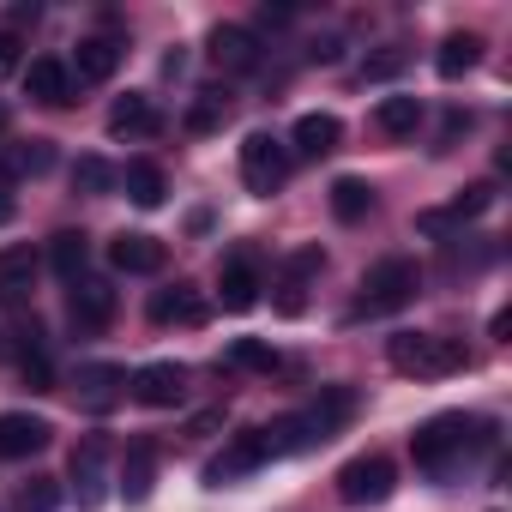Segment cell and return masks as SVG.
Here are the masks:
<instances>
[{
  "mask_svg": "<svg viewBox=\"0 0 512 512\" xmlns=\"http://www.w3.org/2000/svg\"><path fill=\"white\" fill-rule=\"evenodd\" d=\"M350 416H356V392H350V386H320V398H314L308 410L278 416V422L260 428V434H266L272 458H290V452H308V446H326L332 434H344Z\"/></svg>",
  "mask_w": 512,
  "mask_h": 512,
  "instance_id": "1",
  "label": "cell"
},
{
  "mask_svg": "<svg viewBox=\"0 0 512 512\" xmlns=\"http://www.w3.org/2000/svg\"><path fill=\"white\" fill-rule=\"evenodd\" d=\"M476 446H494V422H476L464 410H446V416H428L416 434H410V452H416V470L428 476H446L464 452Z\"/></svg>",
  "mask_w": 512,
  "mask_h": 512,
  "instance_id": "2",
  "label": "cell"
},
{
  "mask_svg": "<svg viewBox=\"0 0 512 512\" xmlns=\"http://www.w3.org/2000/svg\"><path fill=\"white\" fill-rule=\"evenodd\" d=\"M386 362L404 380H446V374H458L470 362V350L458 338H446V332H398L386 344Z\"/></svg>",
  "mask_w": 512,
  "mask_h": 512,
  "instance_id": "3",
  "label": "cell"
},
{
  "mask_svg": "<svg viewBox=\"0 0 512 512\" xmlns=\"http://www.w3.org/2000/svg\"><path fill=\"white\" fill-rule=\"evenodd\" d=\"M416 290H422V266L410 260V253H392V260H380V266L362 278V296H356L350 320L398 314V308H410V302H416Z\"/></svg>",
  "mask_w": 512,
  "mask_h": 512,
  "instance_id": "4",
  "label": "cell"
},
{
  "mask_svg": "<svg viewBox=\"0 0 512 512\" xmlns=\"http://www.w3.org/2000/svg\"><path fill=\"white\" fill-rule=\"evenodd\" d=\"M392 488H398V470H392L386 452H362L338 470V500L344 506H380V500H392Z\"/></svg>",
  "mask_w": 512,
  "mask_h": 512,
  "instance_id": "5",
  "label": "cell"
},
{
  "mask_svg": "<svg viewBox=\"0 0 512 512\" xmlns=\"http://www.w3.org/2000/svg\"><path fill=\"white\" fill-rule=\"evenodd\" d=\"M241 181H247V193L272 199V193L290 181V151H284V139L247 133V139H241Z\"/></svg>",
  "mask_w": 512,
  "mask_h": 512,
  "instance_id": "6",
  "label": "cell"
},
{
  "mask_svg": "<svg viewBox=\"0 0 512 512\" xmlns=\"http://www.w3.org/2000/svg\"><path fill=\"white\" fill-rule=\"evenodd\" d=\"M187 380H193V374H187L181 362H145V368L127 380V392H133L145 410H175V404L187 398Z\"/></svg>",
  "mask_w": 512,
  "mask_h": 512,
  "instance_id": "7",
  "label": "cell"
},
{
  "mask_svg": "<svg viewBox=\"0 0 512 512\" xmlns=\"http://www.w3.org/2000/svg\"><path fill=\"white\" fill-rule=\"evenodd\" d=\"M266 458H272L266 434H260V428H241V434H235V440L205 464V482H211V488H223V482H235V476H247V470H260Z\"/></svg>",
  "mask_w": 512,
  "mask_h": 512,
  "instance_id": "8",
  "label": "cell"
},
{
  "mask_svg": "<svg viewBox=\"0 0 512 512\" xmlns=\"http://www.w3.org/2000/svg\"><path fill=\"white\" fill-rule=\"evenodd\" d=\"M67 314H73L79 332H103V326L115 320V284L85 272V278L73 284V296H67Z\"/></svg>",
  "mask_w": 512,
  "mask_h": 512,
  "instance_id": "9",
  "label": "cell"
},
{
  "mask_svg": "<svg viewBox=\"0 0 512 512\" xmlns=\"http://www.w3.org/2000/svg\"><path fill=\"white\" fill-rule=\"evenodd\" d=\"M163 241L157 235H139V229H121L115 241H109V266L115 272H127V278H151V272H163Z\"/></svg>",
  "mask_w": 512,
  "mask_h": 512,
  "instance_id": "10",
  "label": "cell"
},
{
  "mask_svg": "<svg viewBox=\"0 0 512 512\" xmlns=\"http://www.w3.org/2000/svg\"><path fill=\"white\" fill-rule=\"evenodd\" d=\"M55 440V428L31 410H7L0 416V458H37L43 446Z\"/></svg>",
  "mask_w": 512,
  "mask_h": 512,
  "instance_id": "11",
  "label": "cell"
},
{
  "mask_svg": "<svg viewBox=\"0 0 512 512\" xmlns=\"http://www.w3.org/2000/svg\"><path fill=\"white\" fill-rule=\"evenodd\" d=\"M488 205H494V181H476V187H464V193H458L446 211H422V217H416V229H428V235H446L452 223H470V217H482Z\"/></svg>",
  "mask_w": 512,
  "mask_h": 512,
  "instance_id": "12",
  "label": "cell"
},
{
  "mask_svg": "<svg viewBox=\"0 0 512 512\" xmlns=\"http://www.w3.org/2000/svg\"><path fill=\"white\" fill-rule=\"evenodd\" d=\"M211 61L223 73H253V67H260V43H253L247 25H217L211 31Z\"/></svg>",
  "mask_w": 512,
  "mask_h": 512,
  "instance_id": "13",
  "label": "cell"
},
{
  "mask_svg": "<svg viewBox=\"0 0 512 512\" xmlns=\"http://www.w3.org/2000/svg\"><path fill=\"white\" fill-rule=\"evenodd\" d=\"M121 55H127V49H121L115 37H85L67 73H73L79 85H103V79H115V67H121Z\"/></svg>",
  "mask_w": 512,
  "mask_h": 512,
  "instance_id": "14",
  "label": "cell"
},
{
  "mask_svg": "<svg viewBox=\"0 0 512 512\" xmlns=\"http://www.w3.org/2000/svg\"><path fill=\"white\" fill-rule=\"evenodd\" d=\"M25 91H31L37 103H49V109H67V103H73V73H67V61H55V55L31 61V67H25Z\"/></svg>",
  "mask_w": 512,
  "mask_h": 512,
  "instance_id": "15",
  "label": "cell"
},
{
  "mask_svg": "<svg viewBox=\"0 0 512 512\" xmlns=\"http://www.w3.org/2000/svg\"><path fill=\"white\" fill-rule=\"evenodd\" d=\"M151 482H157V440H133L121 458V500L127 506L151 500Z\"/></svg>",
  "mask_w": 512,
  "mask_h": 512,
  "instance_id": "16",
  "label": "cell"
},
{
  "mask_svg": "<svg viewBox=\"0 0 512 512\" xmlns=\"http://www.w3.org/2000/svg\"><path fill=\"white\" fill-rule=\"evenodd\" d=\"M121 392H127V368H121V362H85V368H79V398H85V410H109Z\"/></svg>",
  "mask_w": 512,
  "mask_h": 512,
  "instance_id": "17",
  "label": "cell"
},
{
  "mask_svg": "<svg viewBox=\"0 0 512 512\" xmlns=\"http://www.w3.org/2000/svg\"><path fill=\"white\" fill-rule=\"evenodd\" d=\"M37 284V253L31 247H0V302L19 308Z\"/></svg>",
  "mask_w": 512,
  "mask_h": 512,
  "instance_id": "18",
  "label": "cell"
},
{
  "mask_svg": "<svg viewBox=\"0 0 512 512\" xmlns=\"http://www.w3.org/2000/svg\"><path fill=\"white\" fill-rule=\"evenodd\" d=\"M217 302H223L229 314H247L253 302H260V272H253V260H247V253L223 266V278H217Z\"/></svg>",
  "mask_w": 512,
  "mask_h": 512,
  "instance_id": "19",
  "label": "cell"
},
{
  "mask_svg": "<svg viewBox=\"0 0 512 512\" xmlns=\"http://www.w3.org/2000/svg\"><path fill=\"white\" fill-rule=\"evenodd\" d=\"M157 127H163V115H157V103L139 97V91H127V97L109 109V133H115V139H145V133H157Z\"/></svg>",
  "mask_w": 512,
  "mask_h": 512,
  "instance_id": "20",
  "label": "cell"
},
{
  "mask_svg": "<svg viewBox=\"0 0 512 512\" xmlns=\"http://www.w3.org/2000/svg\"><path fill=\"white\" fill-rule=\"evenodd\" d=\"M103 458H109L103 440H85V446L73 452V488H79V506H97V500H103Z\"/></svg>",
  "mask_w": 512,
  "mask_h": 512,
  "instance_id": "21",
  "label": "cell"
},
{
  "mask_svg": "<svg viewBox=\"0 0 512 512\" xmlns=\"http://www.w3.org/2000/svg\"><path fill=\"white\" fill-rule=\"evenodd\" d=\"M85 260H91V235H85V229H61V235L49 241V266H55L67 284L85 278Z\"/></svg>",
  "mask_w": 512,
  "mask_h": 512,
  "instance_id": "22",
  "label": "cell"
},
{
  "mask_svg": "<svg viewBox=\"0 0 512 512\" xmlns=\"http://www.w3.org/2000/svg\"><path fill=\"white\" fill-rule=\"evenodd\" d=\"M476 61H482V37H476V31H452V37L440 43V55H434V73H440V79H464Z\"/></svg>",
  "mask_w": 512,
  "mask_h": 512,
  "instance_id": "23",
  "label": "cell"
},
{
  "mask_svg": "<svg viewBox=\"0 0 512 512\" xmlns=\"http://www.w3.org/2000/svg\"><path fill=\"white\" fill-rule=\"evenodd\" d=\"M338 139H344V121L338 115H302L296 121V151L302 157H332Z\"/></svg>",
  "mask_w": 512,
  "mask_h": 512,
  "instance_id": "24",
  "label": "cell"
},
{
  "mask_svg": "<svg viewBox=\"0 0 512 512\" xmlns=\"http://www.w3.org/2000/svg\"><path fill=\"white\" fill-rule=\"evenodd\" d=\"M151 320H157V326H199V320H205V302H199L187 284H175V290L151 296Z\"/></svg>",
  "mask_w": 512,
  "mask_h": 512,
  "instance_id": "25",
  "label": "cell"
},
{
  "mask_svg": "<svg viewBox=\"0 0 512 512\" xmlns=\"http://www.w3.org/2000/svg\"><path fill=\"white\" fill-rule=\"evenodd\" d=\"M368 211H374V187L362 175H338L332 181V217L338 223H362Z\"/></svg>",
  "mask_w": 512,
  "mask_h": 512,
  "instance_id": "26",
  "label": "cell"
},
{
  "mask_svg": "<svg viewBox=\"0 0 512 512\" xmlns=\"http://www.w3.org/2000/svg\"><path fill=\"white\" fill-rule=\"evenodd\" d=\"M374 127H380L386 139H410V133L422 127V103H416V97H380Z\"/></svg>",
  "mask_w": 512,
  "mask_h": 512,
  "instance_id": "27",
  "label": "cell"
},
{
  "mask_svg": "<svg viewBox=\"0 0 512 512\" xmlns=\"http://www.w3.org/2000/svg\"><path fill=\"white\" fill-rule=\"evenodd\" d=\"M121 187H127V199H133V205H145V211H151V205H163V193H169V181H163V169H157V163H127V169H121Z\"/></svg>",
  "mask_w": 512,
  "mask_h": 512,
  "instance_id": "28",
  "label": "cell"
},
{
  "mask_svg": "<svg viewBox=\"0 0 512 512\" xmlns=\"http://www.w3.org/2000/svg\"><path fill=\"white\" fill-rule=\"evenodd\" d=\"M223 362L241 368V374H272V368H278V350L260 344V338H235V344L223 350Z\"/></svg>",
  "mask_w": 512,
  "mask_h": 512,
  "instance_id": "29",
  "label": "cell"
},
{
  "mask_svg": "<svg viewBox=\"0 0 512 512\" xmlns=\"http://www.w3.org/2000/svg\"><path fill=\"white\" fill-rule=\"evenodd\" d=\"M0 169H7V175H49L55 169V145L49 139H31V145H19V151L0 157Z\"/></svg>",
  "mask_w": 512,
  "mask_h": 512,
  "instance_id": "30",
  "label": "cell"
},
{
  "mask_svg": "<svg viewBox=\"0 0 512 512\" xmlns=\"http://www.w3.org/2000/svg\"><path fill=\"white\" fill-rule=\"evenodd\" d=\"M115 181H121V169H109L103 157H79V163H73V187H79V193H109Z\"/></svg>",
  "mask_w": 512,
  "mask_h": 512,
  "instance_id": "31",
  "label": "cell"
},
{
  "mask_svg": "<svg viewBox=\"0 0 512 512\" xmlns=\"http://www.w3.org/2000/svg\"><path fill=\"white\" fill-rule=\"evenodd\" d=\"M61 506V482L55 476H31L25 488H19V506L13 512H55Z\"/></svg>",
  "mask_w": 512,
  "mask_h": 512,
  "instance_id": "32",
  "label": "cell"
},
{
  "mask_svg": "<svg viewBox=\"0 0 512 512\" xmlns=\"http://www.w3.org/2000/svg\"><path fill=\"white\" fill-rule=\"evenodd\" d=\"M223 115H229V103L217 91H205V103L187 109V133H211V127H223Z\"/></svg>",
  "mask_w": 512,
  "mask_h": 512,
  "instance_id": "33",
  "label": "cell"
},
{
  "mask_svg": "<svg viewBox=\"0 0 512 512\" xmlns=\"http://www.w3.org/2000/svg\"><path fill=\"white\" fill-rule=\"evenodd\" d=\"M404 49H380V55H368V67H362V85H380V79H398L404 73Z\"/></svg>",
  "mask_w": 512,
  "mask_h": 512,
  "instance_id": "34",
  "label": "cell"
},
{
  "mask_svg": "<svg viewBox=\"0 0 512 512\" xmlns=\"http://www.w3.org/2000/svg\"><path fill=\"white\" fill-rule=\"evenodd\" d=\"M458 133H470V115H464V109H452V115L440 121V139H434V151H452V145H458Z\"/></svg>",
  "mask_w": 512,
  "mask_h": 512,
  "instance_id": "35",
  "label": "cell"
},
{
  "mask_svg": "<svg viewBox=\"0 0 512 512\" xmlns=\"http://www.w3.org/2000/svg\"><path fill=\"white\" fill-rule=\"evenodd\" d=\"M19 55H25L19 37H13V31H0V79H13V73H19Z\"/></svg>",
  "mask_w": 512,
  "mask_h": 512,
  "instance_id": "36",
  "label": "cell"
},
{
  "mask_svg": "<svg viewBox=\"0 0 512 512\" xmlns=\"http://www.w3.org/2000/svg\"><path fill=\"white\" fill-rule=\"evenodd\" d=\"M223 428V404H211V410H199L193 422H187V434H217Z\"/></svg>",
  "mask_w": 512,
  "mask_h": 512,
  "instance_id": "37",
  "label": "cell"
},
{
  "mask_svg": "<svg viewBox=\"0 0 512 512\" xmlns=\"http://www.w3.org/2000/svg\"><path fill=\"white\" fill-rule=\"evenodd\" d=\"M13 211H19V205H13V193L0 187V223H13Z\"/></svg>",
  "mask_w": 512,
  "mask_h": 512,
  "instance_id": "38",
  "label": "cell"
},
{
  "mask_svg": "<svg viewBox=\"0 0 512 512\" xmlns=\"http://www.w3.org/2000/svg\"><path fill=\"white\" fill-rule=\"evenodd\" d=\"M0 133H7V115H0Z\"/></svg>",
  "mask_w": 512,
  "mask_h": 512,
  "instance_id": "39",
  "label": "cell"
}]
</instances>
